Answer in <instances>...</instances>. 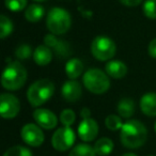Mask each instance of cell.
Masks as SVG:
<instances>
[{"label":"cell","instance_id":"obj_1","mask_svg":"<svg viewBox=\"0 0 156 156\" xmlns=\"http://www.w3.org/2000/svg\"><path fill=\"white\" fill-rule=\"evenodd\" d=\"M147 129L142 122L138 120H127L120 130L121 143L127 149H138L145 143Z\"/></svg>","mask_w":156,"mask_h":156},{"label":"cell","instance_id":"obj_2","mask_svg":"<svg viewBox=\"0 0 156 156\" xmlns=\"http://www.w3.org/2000/svg\"><path fill=\"white\" fill-rule=\"evenodd\" d=\"M27 69L20 61L10 62L1 75V85L8 91H16L24 87L27 81Z\"/></svg>","mask_w":156,"mask_h":156},{"label":"cell","instance_id":"obj_3","mask_svg":"<svg viewBox=\"0 0 156 156\" xmlns=\"http://www.w3.org/2000/svg\"><path fill=\"white\" fill-rule=\"evenodd\" d=\"M55 93V85L49 79H39L29 87L27 91V100L32 107H40L52 98Z\"/></svg>","mask_w":156,"mask_h":156},{"label":"cell","instance_id":"obj_4","mask_svg":"<svg viewBox=\"0 0 156 156\" xmlns=\"http://www.w3.org/2000/svg\"><path fill=\"white\" fill-rule=\"evenodd\" d=\"M106 72L100 69H89L83 73V83L89 92L96 95L104 94L110 88V79Z\"/></svg>","mask_w":156,"mask_h":156},{"label":"cell","instance_id":"obj_5","mask_svg":"<svg viewBox=\"0 0 156 156\" xmlns=\"http://www.w3.org/2000/svg\"><path fill=\"white\" fill-rule=\"evenodd\" d=\"M71 25V14L65 9L55 7L48 11L46 17V26L50 33L55 35H62L69 30Z\"/></svg>","mask_w":156,"mask_h":156},{"label":"cell","instance_id":"obj_6","mask_svg":"<svg viewBox=\"0 0 156 156\" xmlns=\"http://www.w3.org/2000/svg\"><path fill=\"white\" fill-rule=\"evenodd\" d=\"M115 43L106 35H98L91 43V54L98 61H110L115 57Z\"/></svg>","mask_w":156,"mask_h":156},{"label":"cell","instance_id":"obj_7","mask_svg":"<svg viewBox=\"0 0 156 156\" xmlns=\"http://www.w3.org/2000/svg\"><path fill=\"white\" fill-rule=\"evenodd\" d=\"M76 135L72 127L63 126L54 133L51 137V145L56 151L65 152L72 149L75 143Z\"/></svg>","mask_w":156,"mask_h":156},{"label":"cell","instance_id":"obj_8","mask_svg":"<svg viewBox=\"0 0 156 156\" xmlns=\"http://www.w3.org/2000/svg\"><path fill=\"white\" fill-rule=\"evenodd\" d=\"M20 137L26 144L33 147H41L45 140V136L42 128L34 123H28L23 126L20 130Z\"/></svg>","mask_w":156,"mask_h":156},{"label":"cell","instance_id":"obj_9","mask_svg":"<svg viewBox=\"0 0 156 156\" xmlns=\"http://www.w3.org/2000/svg\"><path fill=\"white\" fill-rule=\"evenodd\" d=\"M20 100L12 93H2L0 95V115L3 119H14L20 113Z\"/></svg>","mask_w":156,"mask_h":156},{"label":"cell","instance_id":"obj_10","mask_svg":"<svg viewBox=\"0 0 156 156\" xmlns=\"http://www.w3.org/2000/svg\"><path fill=\"white\" fill-rule=\"evenodd\" d=\"M32 117L37 124L43 129H52L58 125V118L51 110L46 108H37L33 111Z\"/></svg>","mask_w":156,"mask_h":156},{"label":"cell","instance_id":"obj_11","mask_svg":"<svg viewBox=\"0 0 156 156\" xmlns=\"http://www.w3.org/2000/svg\"><path fill=\"white\" fill-rule=\"evenodd\" d=\"M78 137L85 142H91L98 135V124L94 119H83L77 128Z\"/></svg>","mask_w":156,"mask_h":156},{"label":"cell","instance_id":"obj_12","mask_svg":"<svg viewBox=\"0 0 156 156\" xmlns=\"http://www.w3.org/2000/svg\"><path fill=\"white\" fill-rule=\"evenodd\" d=\"M62 98L69 103H75L81 98L83 94V88L81 85L77 80H69L65 81L61 88Z\"/></svg>","mask_w":156,"mask_h":156},{"label":"cell","instance_id":"obj_13","mask_svg":"<svg viewBox=\"0 0 156 156\" xmlns=\"http://www.w3.org/2000/svg\"><path fill=\"white\" fill-rule=\"evenodd\" d=\"M105 72L110 78L122 79L126 76L128 69L124 62L120 60H110L105 65Z\"/></svg>","mask_w":156,"mask_h":156},{"label":"cell","instance_id":"obj_14","mask_svg":"<svg viewBox=\"0 0 156 156\" xmlns=\"http://www.w3.org/2000/svg\"><path fill=\"white\" fill-rule=\"evenodd\" d=\"M139 106L143 115L156 117V92H147L140 98Z\"/></svg>","mask_w":156,"mask_h":156},{"label":"cell","instance_id":"obj_15","mask_svg":"<svg viewBox=\"0 0 156 156\" xmlns=\"http://www.w3.org/2000/svg\"><path fill=\"white\" fill-rule=\"evenodd\" d=\"M33 61L40 66H45L51 62L52 52L49 47L46 45H40L33 51Z\"/></svg>","mask_w":156,"mask_h":156},{"label":"cell","instance_id":"obj_16","mask_svg":"<svg viewBox=\"0 0 156 156\" xmlns=\"http://www.w3.org/2000/svg\"><path fill=\"white\" fill-rule=\"evenodd\" d=\"M83 61L77 58H72L65 63V74L69 79L76 80L79 76L83 75Z\"/></svg>","mask_w":156,"mask_h":156},{"label":"cell","instance_id":"obj_17","mask_svg":"<svg viewBox=\"0 0 156 156\" xmlns=\"http://www.w3.org/2000/svg\"><path fill=\"white\" fill-rule=\"evenodd\" d=\"M117 111L119 115L124 119H129L135 113V102L132 98H122L117 105Z\"/></svg>","mask_w":156,"mask_h":156},{"label":"cell","instance_id":"obj_18","mask_svg":"<svg viewBox=\"0 0 156 156\" xmlns=\"http://www.w3.org/2000/svg\"><path fill=\"white\" fill-rule=\"evenodd\" d=\"M94 151H95L96 155L98 156H107L113 151V144L112 140L110 138H107V137H103L100 138L98 140L95 141L94 143Z\"/></svg>","mask_w":156,"mask_h":156},{"label":"cell","instance_id":"obj_19","mask_svg":"<svg viewBox=\"0 0 156 156\" xmlns=\"http://www.w3.org/2000/svg\"><path fill=\"white\" fill-rule=\"evenodd\" d=\"M45 10L40 5H31L25 10V18L30 23H37L43 18Z\"/></svg>","mask_w":156,"mask_h":156},{"label":"cell","instance_id":"obj_20","mask_svg":"<svg viewBox=\"0 0 156 156\" xmlns=\"http://www.w3.org/2000/svg\"><path fill=\"white\" fill-rule=\"evenodd\" d=\"M69 156H96L94 147L87 143H79L71 150Z\"/></svg>","mask_w":156,"mask_h":156},{"label":"cell","instance_id":"obj_21","mask_svg":"<svg viewBox=\"0 0 156 156\" xmlns=\"http://www.w3.org/2000/svg\"><path fill=\"white\" fill-rule=\"evenodd\" d=\"M13 31V23L7 15L2 14L0 16V37L1 39H5L9 37Z\"/></svg>","mask_w":156,"mask_h":156},{"label":"cell","instance_id":"obj_22","mask_svg":"<svg viewBox=\"0 0 156 156\" xmlns=\"http://www.w3.org/2000/svg\"><path fill=\"white\" fill-rule=\"evenodd\" d=\"M123 122L121 120V117L117 115H109L108 117L105 119V125L109 130L112 132H117V130H121L122 126H123Z\"/></svg>","mask_w":156,"mask_h":156},{"label":"cell","instance_id":"obj_23","mask_svg":"<svg viewBox=\"0 0 156 156\" xmlns=\"http://www.w3.org/2000/svg\"><path fill=\"white\" fill-rule=\"evenodd\" d=\"M2 156H32V152L23 145H13L9 147Z\"/></svg>","mask_w":156,"mask_h":156},{"label":"cell","instance_id":"obj_24","mask_svg":"<svg viewBox=\"0 0 156 156\" xmlns=\"http://www.w3.org/2000/svg\"><path fill=\"white\" fill-rule=\"evenodd\" d=\"M142 12L145 17L156 20V0H144L142 5Z\"/></svg>","mask_w":156,"mask_h":156},{"label":"cell","instance_id":"obj_25","mask_svg":"<svg viewBox=\"0 0 156 156\" xmlns=\"http://www.w3.org/2000/svg\"><path fill=\"white\" fill-rule=\"evenodd\" d=\"M76 121V113L72 109H64L60 113V122L63 126L71 127Z\"/></svg>","mask_w":156,"mask_h":156},{"label":"cell","instance_id":"obj_26","mask_svg":"<svg viewBox=\"0 0 156 156\" xmlns=\"http://www.w3.org/2000/svg\"><path fill=\"white\" fill-rule=\"evenodd\" d=\"M32 54V49L28 44H22L15 49L14 56L17 60H27L31 57Z\"/></svg>","mask_w":156,"mask_h":156},{"label":"cell","instance_id":"obj_27","mask_svg":"<svg viewBox=\"0 0 156 156\" xmlns=\"http://www.w3.org/2000/svg\"><path fill=\"white\" fill-rule=\"evenodd\" d=\"M5 8L12 12H20L27 9V0H5Z\"/></svg>","mask_w":156,"mask_h":156},{"label":"cell","instance_id":"obj_28","mask_svg":"<svg viewBox=\"0 0 156 156\" xmlns=\"http://www.w3.org/2000/svg\"><path fill=\"white\" fill-rule=\"evenodd\" d=\"M54 49H55V51H56V54L58 55V56L62 57V58H64V57L69 56V55L71 54L69 44H67L66 41H63V40H59V43L57 44V46Z\"/></svg>","mask_w":156,"mask_h":156},{"label":"cell","instance_id":"obj_29","mask_svg":"<svg viewBox=\"0 0 156 156\" xmlns=\"http://www.w3.org/2000/svg\"><path fill=\"white\" fill-rule=\"evenodd\" d=\"M58 43H59V39L55 34H52V33H48L44 37V45L49 47L50 49L56 47Z\"/></svg>","mask_w":156,"mask_h":156},{"label":"cell","instance_id":"obj_30","mask_svg":"<svg viewBox=\"0 0 156 156\" xmlns=\"http://www.w3.org/2000/svg\"><path fill=\"white\" fill-rule=\"evenodd\" d=\"M147 51H149L150 57H152L153 59H156V37L150 42L149 47H147Z\"/></svg>","mask_w":156,"mask_h":156},{"label":"cell","instance_id":"obj_31","mask_svg":"<svg viewBox=\"0 0 156 156\" xmlns=\"http://www.w3.org/2000/svg\"><path fill=\"white\" fill-rule=\"evenodd\" d=\"M119 1L123 5H125V7H129V8L137 7V5H139L141 2H142V0H119Z\"/></svg>","mask_w":156,"mask_h":156},{"label":"cell","instance_id":"obj_32","mask_svg":"<svg viewBox=\"0 0 156 156\" xmlns=\"http://www.w3.org/2000/svg\"><path fill=\"white\" fill-rule=\"evenodd\" d=\"M80 117L83 118V119H88V118H91V110H90L89 108H87V107L83 108V109H81V111H80Z\"/></svg>","mask_w":156,"mask_h":156},{"label":"cell","instance_id":"obj_33","mask_svg":"<svg viewBox=\"0 0 156 156\" xmlns=\"http://www.w3.org/2000/svg\"><path fill=\"white\" fill-rule=\"evenodd\" d=\"M122 156H138V155H136L135 153H125V154H123Z\"/></svg>","mask_w":156,"mask_h":156},{"label":"cell","instance_id":"obj_34","mask_svg":"<svg viewBox=\"0 0 156 156\" xmlns=\"http://www.w3.org/2000/svg\"><path fill=\"white\" fill-rule=\"evenodd\" d=\"M33 1H37V2H43V1H46V0H33Z\"/></svg>","mask_w":156,"mask_h":156},{"label":"cell","instance_id":"obj_35","mask_svg":"<svg viewBox=\"0 0 156 156\" xmlns=\"http://www.w3.org/2000/svg\"><path fill=\"white\" fill-rule=\"evenodd\" d=\"M154 129H155V132H156V121H155V123H154Z\"/></svg>","mask_w":156,"mask_h":156},{"label":"cell","instance_id":"obj_36","mask_svg":"<svg viewBox=\"0 0 156 156\" xmlns=\"http://www.w3.org/2000/svg\"><path fill=\"white\" fill-rule=\"evenodd\" d=\"M149 156H154V155H149Z\"/></svg>","mask_w":156,"mask_h":156}]
</instances>
